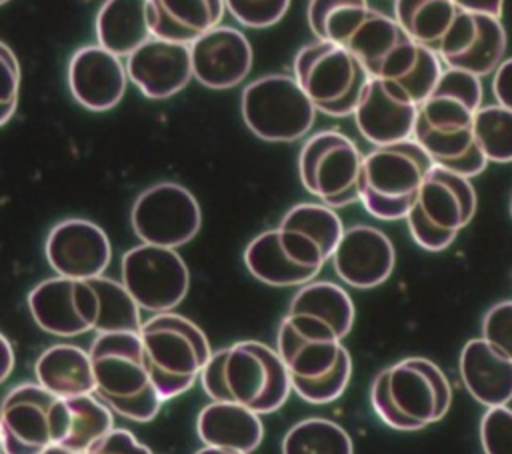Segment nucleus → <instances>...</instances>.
I'll use <instances>...</instances> for the list:
<instances>
[{"instance_id":"38","label":"nucleus","mask_w":512,"mask_h":454,"mask_svg":"<svg viewBox=\"0 0 512 454\" xmlns=\"http://www.w3.org/2000/svg\"><path fill=\"white\" fill-rule=\"evenodd\" d=\"M480 442L486 454H512V408H486L480 420Z\"/></svg>"},{"instance_id":"40","label":"nucleus","mask_w":512,"mask_h":454,"mask_svg":"<svg viewBox=\"0 0 512 454\" xmlns=\"http://www.w3.org/2000/svg\"><path fill=\"white\" fill-rule=\"evenodd\" d=\"M0 58H2V70H4V86H2V98H0V124L6 126L12 114L16 112V104H18L20 66H18L16 54L10 50L6 42L0 44Z\"/></svg>"},{"instance_id":"10","label":"nucleus","mask_w":512,"mask_h":454,"mask_svg":"<svg viewBox=\"0 0 512 454\" xmlns=\"http://www.w3.org/2000/svg\"><path fill=\"white\" fill-rule=\"evenodd\" d=\"M240 112L260 140L294 142L310 132L318 110L294 76L266 74L242 90Z\"/></svg>"},{"instance_id":"11","label":"nucleus","mask_w":512,"mask_h":454,"mask_svg":"<svg viewBox=\"0 0 512 454\" xmlns=\"http://www.w3.org/2000/svg\"><path fill=\"white\" fill-rule=\"evenodd\" d=\"M364 154L356 142L338 130L312 134L298 156L302 186L330 208L360 202L358 178Z\"/></svg>"},{"instance_id":"42","label":"nucleus","mask_w":512,"mask_h":454,"mask_svg":"<svg viewBox=\"0 0 512 454\" xmlns=\"http://www.w3.org/2000/svg\"><path fill=\"white\" fill-rule=\"evenodd\" d=\"M492 94L498 104L512 110V58L502 60L492 74Z\"/></svg>"},{"instance_id":"20","label":"nucleus","mask_w":512,"mask_h":454,"mask_svg":"<svg viewBox=\"0 0 512 454\" xmlns=\"http://www.w3.org/2000/svg\"><path fill=\"white\" fill-rule=\"evenodd\" d=\"M66 76L72 98L90 112H106L118 106L130 80L122 56L100 44L78 48L68 62Z\"/></svg>"},{"instance_id":"46","label":"nucleus","mask_w":512,"mask_h":454,"mask_svg":"<svg viewBox=\"0 0 512 454\" xmlns=\"http://www.w3.org/2000/svg\"><path fill=\"white\" fill-rule=\"evenodd\" d=\"M0 2H2V4H6V2H10V0H0Z\"/></svg>"},{"instance_id":"29","label":"nucleus","mask_w":512,"mask_h":454,"mask_svg":"<svg viewBox=\"0 0 512 454\" xmlns=\"http://www.w3.org/2000/svg\"><path fill=\"white\" fill-rule=\"evenodd\" d=\"M408 36L410 34L398 24L394 16L370 8V12L364 16L358 28L346 40L344 48L358 56V60L368 70L370 78H378L386 62Z\"/></svg>"},{"instance_id":"18","label":"nucleus","mask_w":512,"mask_h":454,"mask_svg":"<svg viewBox=\"0 0 512 454\" xmlns=\"http://www.w3.org/2000/svg\"><path fill=\"white\" fill-rule=\"evenodd\" d=\"M44 254L56 274L90 280L110 266L112 244L96 222L66 218L50 228Z\"/></svg>"},{"instance_id":"39","label":"nucleus","mask_w":512,"mask_h":454,"mask_svg":"<svg viewBox=\"0 0 512 454\" xmlns=\"http://www.w3.org/2000/svg\"><path fill=\"white\" fill-rule=\"evenodd\" d=\"M482 338L512 358V300L488 308L482 320Z\"/></svg>"},{"instance_id":"31","label":"nucleus","mask_w":512,"mask_h":454,"mask_svg":"<svg viewBox=\"0 0 512 454\" xmlns=\"http://www.w3.org/2000/svg\"><path fill=\"white\" fill-rule=\"evenodd\" d=\"M246 270L260 280L262 284L284 288V286H302L314 276L304 268L296 266L278 242L276 228L264 230L254 236L244 248Z\"/></svg>"},{"instance_id":"14","label":"nucleus","mask_w":512,"mask_h":454,"mask_svg":"<svg viewBox=\"0 0 512 454\" xmlns=\"http://www.w3.org/2000/svg\"><path fill=\"white\" fill-rule=\"evenodd\" d=\"M28 310L40 330L74 338L96 328L100 298L92 280L56 274L28 292Z\"/></svg>"},{"instance_id":"34","label":"nucleus","mask_w":512,"mask_h":454,"mask_svg":"<svg viewBox=\"0 0 512 454\" xmlns=\"http://www.w3.org/2000/svg\"><path fill=\"white\" fill-rule=\"evenodd\" d=\"M284 454H350L354 452L348 432L328 418H304L282 438Z\"/></svg>"},{"instance_id":"35","label":"nucleus","mask_w":512,"mask_h":454,"mask_svg":"<svg viewBox=\"0 0 512 454\" xmlns=\"http://www.w3.org/2000/svg\"><path fill=\"white\" fill-rule=\"evenodd\" d=\"M90 280L100 298V316L94 332H140L144 322L142 308L124 282H116L104 274Z\"/></svg>"},{"instance_id":"33","label":"nucleus","mask_w":512,"mask_h":454,"mask_svg":"<svg viewBox=\"0 0 512 454\" xmlns=\"http://www.w3.org/2000/svg\"><path fill=\"white\" fill-rule=\"evenodd\" d=\"M370 8L368 0H310L306 8L308 28L318 40L344 46Z\"/></svg>"},{"instance_id":"4","label":"nucleus","mask_w":512,"mask_h":454,"mask_svg":"<svg viewBox=\"0 0 512 454\" xmlns=\"http://www.w3.org/2000/svg\"><path fill=\"white\" fill-rule=\"evenodd\" d=\"M96 394L120 416L150 422L158 416L160 396L140 332H98L90 344Z\"/></svg>"},{"instance_id":"21","label":"nucleus","mask_w":512,"mask_h":454,"mask_svg":"<svg viewBox=\"0 0 512 454\" xmlns=\"http://www.w3.org/2000/svg\"><path fill=\"white\" fill-rule=\"evenodd\" d=\"M330 262L344 284L368 290L390 278L396 266V250L380 228L354 224L344 230Z\"/></svg>"},{"instance_id":"30","label":"nucleus","mask_w":512,"mask_h":454,"mask_svg":"<svg viewBox=\"0 0 512 454\" xmlns=\"http://www.w3.org/2000/svg\"><path fill=\"white\" fill-rule=\"evenodd\" d=\"M288 312L326 322L342 340L350 334L356 316L354 302L342 286L316 278L298 288L290 300Z\"/></svg>"},{"instance_id":"6","label":"nucleus","mask_w":512,"mask_h":454,"mask_svg":"<svg viewBox=\"0 0 512 454\" xmlns=\"http://www.w3.org/2000/svg\"><path fill=\"white\" fill-rule=\"evenodd\" d=\"M432 166L430 154L414 138L374 146L360 168V204L378 220H404Z\"/></svg>"},{"instance_id":"41","label":"nucleus","mask_w":512,"mask_h":454,"mask_svg":"<svg viewBox=\"0 0 512 454\" xmlns=\"http://www.w3.org/2000/svg\"><path fill=\"white\" fill-rule=\"evenodd\" d=\"M152 450L142 444L130 430L126 428H110L102 434L88 450V454H150Z\"/></svg>"},{"instance_id":"2","label":"nucleus","mask_w":512,"mask_h":454,"mask_svg":"<svg viewBox=\"0 0 512 454\" xmlns=\"http://www.w3.org/2000/svg\"><path fill=\"white\" fill-rule=\"evenodd\" d=\"M276 350L304 402L330 404L348 388L352 356L326 322L288 312L276 332Z\"/></svg>"},{"instance_id":"13","label":"nucleus","mask_w":512,"mask_h":454,"mask_svg":"<svg viewBox=\"0 0 512 454\" xmlns=\"http://www.w3.org/2000/svg\"><path fill=\"white\" fill-rule=\"evenodd\" d=\"M130 224L140 242L180 248L196 238L202 212L196 196L176 182H158L138 194Z\"/></svg>"},{"instance_id":"17","label":"nucleus","mask_w":512,"mask_h":454,"mask_svg":"<svg viewBox=\"0 0 512 454\" xmlns=\"http://www.w3.org/2000/svg\"><path fill=\"white\" fill-rule=\"evenodd\" d=\"M352 116L364 140L386 146L414 136L418 104L398 82L370 78Z\"/></svg>"},{"instance_id":"25","label":"nucleus","mask_w":512,"mask_h":454,"mask_svg":"<svg viewBox=\"0 0 512 454\" xmlns=\"http://www.w3.org/2000/svg\"><path fill=\"white\" fill-rule=\"evenodd\" d=\"M458 372L468 394L486 408L512 400V358L486 338H472L464 344Z\"/></svg>"},{"instance_id":"5","label":"nucleus","mask_w":512,"mask_h":454,"mask_svg":"<svg viewBox=\"0 0 512 454\" xmlns=\"http://www.w3.org/2000/svg\"><path fill=\"white\" fill-rule=\"evenodd\" d=\"M370 404L388 428L422 430L446 416L452 386L436 362L410 356L374 376Z\"/></svg>"},{"instance_id":"44","label":"nucleus","mask_w":512,"mask_h":454,"mask_svg":"<svg viewBox=\"0 0 512 454\" xmlns=\"http://www.w3.org/2000/svg\"><path fill=\"white\" fill-rule=\"evenodd\" d=\"M2 344H4V370H2V380H6L14 368V346L8 340L6 334H2Z\"/></svg>"},{"instance_id":"28","label":"nucleus","mask_w":512,"mask_h":454,"mask_svg":"<svg viewBox=\"0 0 512 454\" xmlns=\"http://www.w3.org/2000/svg\"><path fill=\"white\" fill-rule=\"evenodd\" d=\"M150 0H104L96 14V40L126 58L150 40Z\"/></svg>"},{"instance_id":"3","label":"nucleus","mask_w":512,"mask_h":454,"mask_svg":"<svg viewBox=\"0 0 512 454\" xmlns=\"http://www.w3.org/2000/svg\"><path fill=\"white\" fill-rule=\"evenodd\" d=\"M210 400H228L258 414L278 412L292 390L290 372L276 348L242 340L212 352L200 374Z\"/></svg>"},{"instance_id":"8","label":"nucleus","mask_w":512,"mask_h":454,"mask_svg":"<svg viewBox=\"0 0 512 454\" xmlns=\"http://www.w3.org/2000/svg\"><path fill=\"white\" fill-rule=\"evenodd\" d=\"M476 202V190L468 176L434 164L404 218L412 240L428 252L446 250L474 218Z\"/></svg>"},{"instance_id":"22","label":"nucleus","mask_w":512,"mask_h":454,"mask_svg":"<svg viewBox=\"0 0 512 454\" xmlns=\"http://www.w3.org/2000/svg\"><path fill=\"white\" fill-rule=\"evenodd\" d=\"M194 78L212 90L238 86L252 70L250 40L238 28L218 24L190 44Z\"/></svg>"},{"instance_id":"23","label":"nucleus","mask_w":512,"mask_h":454,"mask_svg":"<svg viewBox=\"0 0 512 454\" xmlns=\"http://www.w3.org/2000/svg\"><path fill=\"white\" fill-rule=\"evenodd\" d=\"M262 414L252 408L228 402L210 400L196 416V434L204 448L200 454H248L254 452L264 438Z\"/></svg>"},{"instance_id":"27","label":"nucleus","mask_w":512,"mask_h":454,"mask_svg":"<svg viewBox=\"0 0 512 454\" xmlns=\"http://www.w3.org/2000/svg\"><path fill=\"white\" fill-rule=\"evenodd\" d=\"M34 378L60 398L96 392L90 350L58 342L48 346L34 364Z\"/></svg>"},{"instance_id":"9","label":"nucleus","mask_w":512,"mask_h":454,"mask_svg":"<svg viewBox=\"0 0 512 454\" xmlns=\"http://www.w3.org/2000/svg\"><path fill=\"white\" fill-rule=\"evenodd\" d=\"M294 78L318 112L344 118L354 114L370 74L348 48L316 38L294 56Z\"/></svg>"},{"instance_id":"26","label":"nucleus","mask_w":512,"mask_h":454,"mask_svg":"<svg viewBox=\"0 0 512 454\" xmlns=\"http://www.w3.org/2000/svg\"><path fill=\"white\" fill-rule=\"evenodd\" d=\"M224 12L226 0H150L152 34L192 44L218 26Z\"/></svg>"},{"instance_id":"43","label":"nucleus","mask_w":512,"mask_h":454,"mask_svg":"<svg viewBox=\"0 0 512 454\" xmlns=\"http://www.w3.org/2000/svg\"><path fill=\"white\" fill-rule=\"evenodd\" d=\"M462 10L470 12H482V14H492L500 16L504 8V0H454Z\"/></svg>"},{"instance_id":"15","label":"nucleus","mask_w":512,"mask_h":454,"mask_svg":"<svg viewBox=\"0 0 512 454\" xmlns=\"http://www.w3.org/2000/svg\"><path fill=\"white\" fill-rule=\"evenodd\" d=\"M60 396L40 382H20L2 402L0 442L6 454H48L54 444V410Z\"/></svg>"},{"instance_id":"7","label":"nucleus","mask_w":512,"mask_h":454,"mask_svg":"<svg viewBox=\"0 0 512 454\" xmlns=\"http://www.w3.org/2000/svg\"><path fill=\"white\" fill-rule=\"evenodd\" d=\"M140 336L154 384L164 400L188 392L212 356L202 328L172 310L154 312L144 320Z\"/></svg>"},{"instance_id":"16","label":"nucleus","mask_w":512,"mask_h":454,"mask_svg":"<svg viewBox=\"0 0 512 454\" xmlns=\"http://www.w3.org/2000/svg\"><path fill=\"white\" fill-rule=\"evenodd\" d=\"M504 52L506 30L500 16L470 10L458 12L438 48V56L448 68L466 70L480 78L496 72Z\"/></svg>"},{"instance_id":"19","label":"nucleus","mask_w":512,"mask_h":454,"mask_svg":"<svg viewBox=\"0 0 512 454\" xmlns=\"http://www.w3.org/2000/svg\"><path fill=\"white\" fill-rule=\"evenodd\" d=\"M130 82L150 100H166L182 92L194 78L190 44L152 36L126 56Z\"/></svg>"},{"instance_id":"36","label":"nucleus","mask_w":512,"mask_h":454,"mask_svg":"<svg viewBox=\"0 0 512 454\" xmlns=\"http://www.w3.org/2000/svg\"><path fill=\"white\" fill-rule=\"evenodd\" d=\"M478 146L490 162H512V110L502 104L480 106L474 116Z\"/></svg>"},{"instance_id":"24","label":"nucleus","mask_w":512,"mask_h":454,"mask_svg":"<svg viewBox=\"0 0 512 454\" xmlns=\"http://www.w3.org/2000/svg\"><path fill=\"white\" fill-rule=\"evenodd\" d=\"M114 426V410L96 394L60 398L54 410V444L48 454H84Z\"/></svg>"},{"instance_id":"32","label":"nucleus","mask_w":512,"mask_h":454,"mask_svg":"<svg viewBox=\"0 0 512 454\" xmlns=\"http://www.w3.org/2000/svg\"><path fill=\"white\" fill-rule=\"evenodd\" d=\"M462 8L454 0H394V18L420 44L438 52Z\"/></svg>"},{"instance_id":"37","label":"nucleus","mask_w":512,"mask_h":454,"mask_svg":"<svg viewBox=\"0 0 512 454\" xmlns=\"http://www.w3.org/2000/svg\"><path fill=\"white\" fill-rule=\"evenodd\" d=\"M292 0H226V10L246 28H270L288 12Z\"/></svg>"},{"instance_id":"1","label":"nucleus","mask_w":512,"mask_h":454,"mask_svg":"<svg viewBox=\"0 0 512 454\" xmlns=\"http://www.w3.org/2000/svg\"><path fill=\"white\" fill-rule=\"evenodd\" d=\"M480 106V76L446 66L430 96L418 106L412 138L434 164L474 178L490 162L474 134V116Z\"/></svg>"},{"instance_id":"45","label":"nucleus","mask_w":512,"mask_h":454,"mask_svg":"<svg viewBox=\"0 0 512 454\" xmlns=\"http://www.w3.org/2000/svg\"><path fill=\"white\" fill-rule=\"evenodd\" d=\"M510 216H512V196H510Z\"/></svg>"},{"instance_id":"12","label":"nucleus","mask_w":512,"mask_h":454,"mask_svg":"<svg viewBox=\"0 0 512 454\" xmlns=\"http://www.w3.org/2000/svg\"><path fill=\"white\" fill-rule=\"evenodd\" d=\"M122 282L146 312L174 310L190 290V270L176 248L140 242L124 252Z\"/></svg>"}]
</instances>
